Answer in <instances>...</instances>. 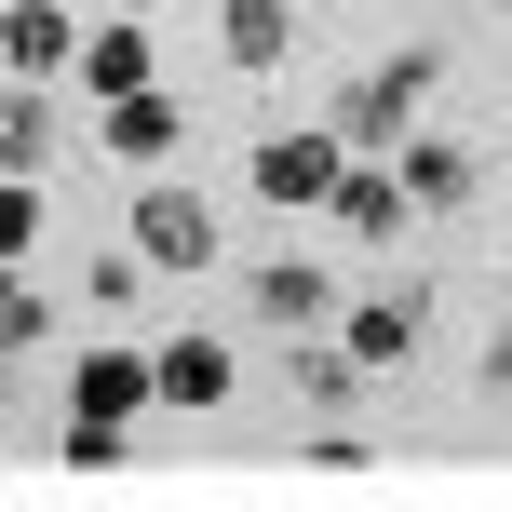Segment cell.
<instances>
[{"instance_id": "4fadbf2b", "label": "cell", "mask_w": 512, "mask_h": 512, "mask_svg": "<svg viewBox=\"0 0 512 512\" xmlns=\"http://www.w3.org/2000/svg\"><path fill=\"white\" fill-rule=\"evenodd\" d=\"M216 54H230L243 81H270L283 54H297V0H216Z\"/></svg>"}, {"instance_id": "7a4b0ae2", "label": "cell", "mask_w": 512, "mask_h": 512, "mask_svg": "<svg viewBox=\"0 0 512 512\" xmlns=\"http://www.w3.org/2000/svg\"><path fill=\"white\" fill-rule=\"evenodd\" d=\"M337 176H351V135H337V122H310V135H256V149H243V189H256L270 216H324Z\"/></svg>"}, {"instance_id": "9c48e42d", "label": "cell", "mask_w": 512, "mask_h": 512, "mask_svg": "<svg viewBox=\"0 0 512 512\" xmlns=\"http://www.w3.org/2000/svg\"><path fill=\"white\" fill-rule=\"evenodd\" d=\"M243 310L270 337H310V324H337V283H324V256H256V270H243Z\"/></svg>"}, {"instance_id": "5bb4252c", "label": "cell", "mask_w": 512, "mask_h": 512, "mask_svg": "<svg viewBox=\"0 0 512 512\" xmlns=\"http://www.w3.org/2000/svg\"><path fill=\"white\" fill-rule=\"evenodd\" d=\"M68 405H81V418H149L162 378H149V351H81V364H68Z\"/></svg>"}, {"instance_id": "2e32d148", "label": "cell", "mask_w": 512, "mask_h": 512, "mask_svg": "<svg viewBox=\"0 0 512 512\" xmlns=\"http://www.w3.org/2000/svg\"><path fill=\"white\" fill-rule=\"evenodd\" d=\"M41 337H54V297H41L27 270H0V364H27Z\"/></svg>"}, {"instance_id": "ffe728a7", "label": "cell", "mask_w": 512, "mask_h": 512, "mask_svg": "<svg viewBox=\"0 0 512 512\" xmlns=\"http://www.w3.org/2000/svg\"><path fill=\"white\" fill-rule=\"evenodd\" d=\"M472 378H486V405H512V324H486V364Z\"/></svg>"}, {"instance_id": "5b68a950", "label": "cell", "mask_w": 512, "mask_h": 512, "mask_svg": "<svg viewBox=\"0 0 512 512\" xmlns=\"http://www.w3.org/2000/svg\"><path fill=\"white\" fill-rule=\"evenodd\" d=\"M95 149H108V162H135V176H162V162L189 149V95H162V81L108 95V108H95Z\"/></svg>"}, {"instance_id": "ac0fdd59", "label": "cell", "mask_w": 512, "mask_h": 512, "mask_svg": "<svg viewBox=\"0 0 512 512\" xmlns=\"http://www.w3.org/2000/svg\"><path fill=\"white\" fill-rule=\"evenodd\" d=\"M310 472H324V486H351V472H378V445L351 432V418H310V445H297Z\"/></svg>"}, {"instance_id": "30bf717a", "label": "cell", "mask_w": 512, "mask_h": 512, "mask_svg": "<svg viewBox=\"0 0 512 512\" xmlns=\"http://www.w3.org/2000/svg\"><path fill=\"white\" fill-rule=\"evenodd\" d=\"M68 135V81H0V176H54Z\"/></svg>"}, {"instance_id": "8fae6325", "label": "cell", "mask_w": 512, "mask_h": 512, "mask_svg": "<svg viewBox=\"0 0 512 512\" xmlns=\"http://www.w3.org/2000/svg\"><path fill=\"white\" fill-rule=\"evenodd\" d=\"M0 68H14V81H68V68H81L68 0H0Z\"/></svg>"}, {"instance_id": "3957f363", "label": "cell", "mask_w": 512, "mask_h": 512, "mask_svg": "<svg viewBox=\"0 0 512 512\" xmlns=\"http://www.w3.org/2000/svg\"><path fill=\"white\" fill-rule=\"evenodd\" d=\"M135 256H149L162 283H189V270H216V203L203 189H176V162H162L149 189H135V230H122Z\"/></svg>"}, {"instance_id": "277c9868", "label": "cell", "mask_w": 512, "mask_h": 512, "mask_svg": "<svg viewBox=\"0 0 512 512\" xmlns=\"http://www.w3.org/2000/svg\"><path fill=\"white\" fill-rule=\"evenodd\" d=\"M337 337H351L364 378H405L418 337H432V283H378V297H351V310H337Z\"/></svg>"}, {"instance_id": "9a60e30c", "label": "cell", "mask_w": 512, "mask_h": 512, "mask_svg": "<svg viewBox=\"0 0 512 512\" xmlns=\"http://www.w3.org/2000/svg\"><path fill=\"white\" fill-rule=\"evenodd\" d=\"M391 162H405V189H418V216H459L472 189H486V162H472L459 135H405V149H391Z\"/></svg>"}, {"instance_id": "ba28073f", "label": "cell", "mask_w": 512, "mask_h": 512, "mask_svg": "<svg viewBox=\"0 0 512 512\" xmlns=\"http://www.w3.org/2000/svg\"><path fill=\"white\" fill-rule=\"evenodd\" d=\"M81 108H108V95H135V81H162V41L135 27V0H108V27H81Z\"/></svg>"}, {"instance_id": "e0dca14e", "label": "cell", "mask_w": 512, "mask_h": 512, "mask_svg": "<svg viewBox=\"0 0 512 512\" xmlns=\"http://www.w3.org/2000/svg\"><path fill=\"white\" fill-rule=\"evenodd\" d=\"M54 230V203H41V176H0V270H27V243Z\"/></svg>"}, {"instance_id": "8992f818", "label": "cell", "mask_w": 512, "mask_h": 512, "mask_svg": "<svg viewBox=\"0 0 512 512\" xmlns=\"http://www.w3.org/2000/svg\"><path fill=\"white\" fill-rule=\"evenodd\" d=\"M149 378H162V418H216V405H230V378H243V351H230L216 324H189V337H162V351H149Z\"/></svg>"}, {"instance_id": "7c38bea8", "label": "cell", "mask_w": 512, "mask_h": 512, "mask_svg": "<svg viewBox=\"0 0 512 512\" xmlns=\"http://www.w3.org/2000/svg\"><path fill=\"white\" fill-rule=\"evenodd\" d=\"M283 391H297L310 418H351V405H364V391H378V378H364V364H351V337H324V324H310L297 351H283Z\"/></svg>"}, {"instance_id": "52a82bcc", "label": "cell", "mask_w": 512, "mask_h": 512, "mask_svg": "<svg viewBox=\"0 0 512 512\" xmlns=\"http://www.w3.org/2000/svg\"><path fill=\"white\" fill-rule=\"evenodd\" d=\"M405 216H418V189H405V162H391V149H351V176H337V203H324V230H351V243H405Z\"/></svg>"}, {"instance_id": "44dd1931", "label": "cell", "mask_w": 512, "mask_h": 512, "mask_svg": "<svg viewBox=\"0 0 512 512\" xmlns=\"http://www.w3.org/2000/svg\"><path fill=\"white\" fill-rule=\"evenodd\" d=\"M135 14H162V0H135Z\"/></svg>"}, {"instance_id": "d6986e66", "label": "cell", "mask_w": 512, "mask_h": 512, "mask_svg": "<svg viewBox=\"0 0 512 512\" xmlns=\"http://www.w3.org/2000/svg\"><path fill=\"white\" fill-rule=\"evenodd\" d=\"M135 283H149V256H95V270H81V297H95V310H122Z\"/></svg>"}, {"instance_id": "6da1fadb", "label": "cell", "mask_w": 512, "mask_h": 512, "mask_svg": "<svg viewBox=\"0 0 512 512\" xmlns=\"http://www.w3.org/2000/svg\"><path fill=\"white\" fill-rule=\"evenodd\" d=\"M432 81H445V41H405V54H378V68H351V81H337V108H324V122L351 135V149H405V135H418V108H432Z\"/></svg>"}]
</instances>
